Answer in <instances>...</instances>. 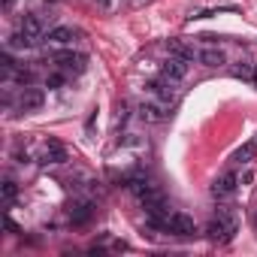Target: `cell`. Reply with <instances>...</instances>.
Instances as JSON below:
<instances>
[{"label": "cell", "instance_id": "11", "mask_svg": "<svg viewBox=\"0 0 257 257\" xmlns=\"http://www.w3.org/2000/svg\"><path fill=\"white\" fill-rule=\"evenodd\" d=\"M46 40H49V46H70V43H76V31L61 25V28H52L46 34Z\"/></svg>", "mask_w": 257, "mask_h": 257}, {"label": "cell", "instance_id": "12", "mask_svg": "<svg viewBox=\"0 0 257 257\" xmlns=\"http://www.w3.org/2000/svg\"><path fill=\"white\" fill-rule=\"evenodd\" d=\"M22 31H25L31 40H40V37H43V19H40V16H25V19H22Z\"/></svg>", "mask_w": 257, "mask_h": 257}, {"label": "cell", "instance_id": "3", "mask_svg": "<svg viewBox=\"0 0 257 257\" xmlns=\"http://www.w3.org/2000/svg\"><path fill=\"white\" fill-rule=\"evenodd\" d=\"M236 188H239V176L236 173H221L215 182H212V197L215 200H230L233 194H236Z\"/></svg>", "mask_w": 257, "mask_h": 257}, {"label": "cell", "instance_id": "18", "mask_svg": "<svg viewBox=\"0 0 257 257\" xmlns=\"http://www.w3.org/2000/svg\"><path fill=\"white\" fill-rule=\"evenodd\" d=\"M34 43H37V40H31L25 31H19L16 37H10V46H13V49H31Z\"/></svg>", "mask_w": 257, "mask_h": 257}, {"label": "cell", "instance_id": "13", "mask_svg": "<svg viewBox=\"0 0 257 257\" xmlns=\"http://www.w3.org/2000/svg\"><path fill=\"white\" fill-rule=\"evenodd\" d=\"M167 49H170V55H173V58H182V61H188V64L197 58V52H194V49H188V46H185V43H179V40H170V43H167Z\"/></svg>", "mask_w": 257, "mask_h": 257}, {"label": "cell", "instance_id": "6", "mask_svg": "<svg viewBox=\"0 0 257 257\" xmlns=\"http://www.w3.org/2000/svg\"><path fill=\"white\" fill-rule=\"evenodd\" d=\"M161 76L164 79H170V82H182L185 76H188V61H182V58H167L164 64H161Z\"/></svg>", "mask_w": 257, "mask_h": 257}, {"label": "cell", "instance_id": "21", "mask_svg": "<svg viewBox=\"0 0 257 257\" xmlns=\"http://www.w3.org/2000/svg\"><path fill=\"white\" fill-rule=\"evenodd\" d=\"M0 61H4V70H7V73H16V61H13L10 52H4V58H0Z\"/></svg>", "mask_w": 257, "mask_h": 257}, {"label": "cell", "instance_id": "2", "mask_svg": "<svg viewBox=\"0 0 257 257\" xmlns=\"http://www.w3.org/2000/svg\"><path fill=\"white\" fill-rule=\"evenodd\" d=\"M164 230L173 233V236H194V233H197V224H194V218L185 215V212H170Z\"/></svg>", "mask_w": 257, "mask_h": 257}, {"label": "cell", "instance_id": "24", "mask_svg": "<svg viewBox=\"0 0 257 257\" xmlns=\"http://www.w3.org/2000/svg\"><path fill=\"white\" fill-rule=\"evenodd\" d=\"M7 230H10V233H19V224H16L13 218H7Z\"/></svg>", "mask_w": 257, "mask_h": 257}, {"label": "cell", "instance_id": "19", "mask_svg": "<svg viewBox=\"0 0 257 257\" xmlns=\"http://www.w3.org/2000/svg\"><path fill=\"white\" fill-rule=\"evenodd\" d=\"M13 76H16V82H19V85H25V88L34 82V70H16Z\"/></svg>", "mask_w": 257, "mask_h": 257}, {"label": "cell", "instance_id": "9", "mask_svg": "<svg viewBox=\"0 0 257 257\" xmlns=\"http://www.w3.org/2000/svg\"><path fill=\"white\" fill-rule=\"evenodd\" d=\"M149 91L161 100V103H173L176 100V82H170V79H161V82H149Z\"/></svg>", "mask_w": 257, "mask_h": 257}, {"label": "cell", "instance_id": "22", "mask_svg": "<svg viewBox=\"0 0 257 257\" xmlns=\"http://www.w3.org/2000/svg\"><path fill=\"white\" fill-rule=\"evenodd\" d=\"M124 121H127V103L118 106V124H124Z\"/></svg>", "mask_w": 257, "mask_h": 257}, {"label": "cell", "instance_id": "1", "mask_svg": "<svg viewBox=\"0 0 257 257\" xmlns=\"http://www.w3.org/2000/svg\"><path fill=\"white\" fill-rule=\"evenodd\" d=\"M236 230H239V221H236V215L227 209V206H218V212H215V218L209 221V227H206V236L212 239V242H230L233 236H236Z\"/></svg>", "mask_w": 257, "mask_h": 257}, {"label": "cell", "instance_id": "4", "mask_svg": "<svg viewBox=\"0 0 257 257\" xmlns=\"http://www.w3.org/2000/svg\"><path fill=\"white\" fill-rule=\"evenodd\" d=\"M55 64L61 67V70H67V73H85V64H88V58L85 55H79V52H58L55 55Z\"/></svg>", "mask_w": 257, "mask_h": 257}, {"label": "cell", "instance_id": "25", "mask_svg": "<svg viewBox=\"0 0 257 257\" xmlns=\"http://www.w3.org/2000/svg\"><path fill=\"white\" fill-rule=\"evenodd\" d=\"M94 4H97L100 10H109V7H112V0H94Z\"/></svg>", "mask_w": 257, "mask_h": 257}, {"label": "cell", "instance_id": "8", "mask_svg": "<svg viewBox=\"0 0 257 257\" xmlns=\"http://www.w3.org/2000/svg\"><path fill=\"white\" fill-rule=\"evenodd\" d=\"M197 61H200L203 67H212V70H215V67H224V64H227V55H224L218 46H206V49L197 52Z\"/></svg>", "mask_w": 257, "mask_h": 257}, {"label": "cell", "instance_id": "17", "mask_svg": "<svg viewBox=\"0 0 257 257\" xmlns=\"http://www.w3.org/2000/svg\"><path fill=\"white\" fill-rule=\"evenodd\" d=\"M233 76H236V79H251V82H257V67L239 64V67H233Z\"/></svg>", "mask_w": 257, "mask_h": 257}, {"label": "cell", "instance_id": "28", "mask_svg": "<svg viewBox=\"0 0 257 257\" xmlns=\"http://www.w3.org/2000/svg\"><path fill=\"white\" fill-rule=\"evenodd\" d=\"M254 224H257V218H254Z\"/></svg>", "mask_w": 257, "mask_h": 257}, {"label": "cell", "instance_id": "23", "mask_svg": "<svg viewBox=\"0 0 257 257\" xmlns=\"http://www.w3.org/2000/svg\"><path fill=\"white\" fill-rule=\"evenodd\" d=\"M251 179H254V173H251V170H245V173H242V176H239V185H248V182H251Z\"/></svg>", "mask_w": 257, "mask_h": 257}, {"label": "cell", "instance_id": "7", "mask_svg": "<svg viewBox=\"0 0 257 257\" xmlns=\"http://www.w3.org/2000/svg\"><path fill=\"white\" fill-rule=\"evenodd\" d=\"M140 118H143L146 124H161V121L167 118V103H161V100L143 103V106H140Z\"/></svg>", "mask_w": 257, "mask_h": 257}, {"label": "cell", "instance_id": "16", "mask_svg": "<svg viewBox=\"0 0 257 257\" xmlns=\"http://www.w3.org/2000/svg\"><path fill=\"white\" fill-rule=\"evenodd\" d=\"M0 197H4V206L10 209V206L16 203V197H19V185L7 179V182H4V188H0Z\"/></svg>", "mask_w": 257, "mask_h": 257}, {"label": "cell", "instance_id": "26", "mask_svg": "<svg viewBox=\"0 0 257 257\" xmlns=\"http://www.w3.org/2000/svg\"><path fill=\"white\" fill-rule=\"evenodd\" d=\"M13 4H16V0H0V7H4V10H7V13H10V10H13Z\"/></svg>", "mask_w": 257, "mask_h": 257}, {"label": "cell", "instance_id": "20", "mask_svg": "<svg viewBox=\"0 0 257 257\" xmlns=\"http://www.w3.org/2000/svg\"><path fill=\"white\" fill-rule=\"evenodd\" d=\"M64 82H67V79H64L61 73H52V76H46V85H49V88H61Z\"/></svg>", "mask_w": 257, "mask_h": 257}, {"label": "cell", "instance_id": "10", "mask_svg": "<svg viewBox=\"0 0 257 257\" xmlns=\"http://www.w3.org/2000/svg\"><path fill=\"white\" fill-rule=\"evenodd\" d=\"M43 103H46V94H43V88H31V85H28V88L22 91V100H19V106H22L25 112H34V109H40Z\"/></svg>", "mask_w": 257, "mask_h": 257}, {"label": "cell", "instance_id": "15", "mask_svg": "<svg viewBox=\"0 0 257 257\" xmlns=\"http://www.w3.org/2000/svg\"><path fill=\"white\" fill-rule=\"evenodd\" d=\"M254 155H257V146H254V140H251V143H245L242 149H236V152H233V161H236V164H248Z\"/></svg>", "mask_w": 257, "mask_h": 257}, {"label": "cell", "instance_id": "5", "mask_svg": "<svg viewBox=\"0 0 257 257\" xmlns=\"http://www.w3.org/2000/svg\"><path fill=\"white\" fill-rule=\"evenodd\" d=\"M43 167H55V164H67V149L61 146V143H55V140H49L46 146H43V152H40V158H37Z\"/></svg>", "mask_w": 257, "mask_h": 257}, {"label": "cell", "instance_id": "14", "mask_svg": "<svg viewBox=\"0 0 257 257\" xmlns=\"http://www.w3.org/2000/svg\"><path fill=\"white\" fill-rule=\"evenodd\" d=\"M91 203H76L73 209H70V218H73V224H85L88 218H91Z\"/></svg>", "mask_w": 257, "mask_h": 257}, {"label": "cell", "instance_id": "27", "mask_svg": "<svg viewBox=\"0 0 257 257\" xmlns=\"http://www.w3.org/2000/svg\"><path fill=\"white\" fill-rule=\"evenodd\" d=\"M254 146H257V137H254Z\"/></svg>", "mask_w": 257, "mask_h": 257}]
</instances>
